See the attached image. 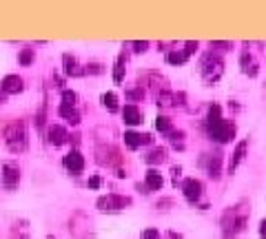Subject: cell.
<instances>
[{"instance_id": "1", "label": "cell", "mask_w": 266, "mask_h": 239, "mask_svg": "<svg viewBox=\"0 0 266 239\" xmlns=\"http://www.w3.org/2000/svg\"><path fill=\"white\" fill-rule=\"evenodd\" d=\"M249 215H250V206L246 202H240L235 206L226 208L224 215H222V233H224L226 239L240 235L242 230L246 228V222H249Z\"/></svg>"}, {"instance_id": "2", "label": "cell", "mask_w": 266, "mask_h": 239, "mask_svg": "<svg viewBox=\"0 0 266 239\" xmlns=\"http://www.w3.org/2000/svg\"><path fill=\"white\" fill-rule=\"evenodd\" d=\"M200 73H202L204 82L215 84L222 78V73H224V60L219 56H215V53H206L202 58V62H200Z\"/></svg>"}, {"instance_id": "3", "label": "cell", "mask_w": 266, "mask_h": 239, "mask_svg": "<svg viewBox=\"0 0 266 239\" xmlns=\"http://www.w3.org/2000/svg\"><path fill=\"white\" fill-rule=\"evenodd\" d=\"M5 142L9 146V151L20 153L27 149V131L22 122H11L5 129Z\"/></svg>"}, {"instance_id": "4", "label": "cell", "mask_w": 266, "mask_h": 239, "mask_svg": "<svg viewBox=\"0 0 266 239\" xmlns=\"http://www.w3.org/2000/svg\"><path fill=\"white\" fill-rule=\"evenodd\" d=\"M206 133H209V137L215 140L218 144H226V142H231L235 135V124H231L226 120H219L215 124H206Z\"/></svg>"}, {"instance_id": "5", "label": "cell", "mask_w": 266, "mask_h": 239, "mask_svg": "<svg viewBox=\"0 0 266 239\" xmlns=\"http://www.w3.org/2000/svg\"><path fill=\"white\" fill-rule=\"evenodd\" d=\"M131 199L129 197H122V195H115V193H109L107 197H100L98 199V208L102 213H113V210H122L125 206H129Z\"/></svg>"}, {"instance_id": "6", "label": "cell", "mask_w": 266, "mask_h": 239, "mask_svg": "<svg viewBox=\"0 0 266 239\" xmlns=\"http://www.w3.org/2000/svg\"><path fill=\"white\" fill-rule=\"evenodd\" d=\"M0 179L7 188H16L18 182H20V168L16 164H11V162L0 164Z\"/></svg>"}, {"instance_id": "7", "label": "cell", "mask_w": 266, "mask_h": 239, "mask_svg": "<svg viewBox=\"0 0 266 239\" xmlns=\"http://www.w3.org/2000/svg\"><path fill=\"white\" fill-rule=\"evenodd\" d=\"M182 193H184V197H187L188 202L195 204L200 197H202V184H200V179H195V177H188V179H184Z\"/></svg>"}, {"instance_id": "8", "label": "cell", "mask_w": 266, "mask_h": 239, "mask_svg": "<svg viewBox=\"0 0 266 239\" xmlns=\"http://www.w3.org/2000/svg\"><path fill=\"white\" fill-rule=\"evenodd\" d=\"M63 164H64V168H67L71 175H78V173L84 171V157L80 155L78 151H71L69 155H64Z\"/></svg>"}, {"instance_id": "9", "label": "cell", "mask_w": 266, "mask_h": 239, "mask_svg": "<svg viewBox=\"0 0 266 239\" xmlns=\"http://www.w3.org/2000/svg\"><path fill=\"white\" fill-rule=\"evenodd\" d=\"M0 89L5 91V93H9V95H16V93H20L22 89H25V84H22V78L20 75H5V80H2V84H0Z\"/></svg>"}, {"instance_id": "10", "label": "cell", "mask_w": 266, "mask_h": 239, "mask_svg": "<svg viewBox=\"0 0 266 239\" xmlns=\"http://www.w3.org/2000/svg\"><path fill=\"white\" fill-rule=\"evenodd\" d=\"M47 137H49V144L60 146V144H64V142L69 140V133H67V129H64V126L53 124V126H49Z\"/></svg>"}, {"instance_id": "11", "label": "cell", "mask_w": 266, "mask_h": 239, "mask_svg": "<svg viewBox=\"0 0 266 239\" xmlns=\"http://www.w3.org/2000/svg\"><path fill=\"white\" fill-rule=\"evenodd\" d=\"M246 151H249V142L246 140H242L240 144L235 146V151H233V155H231V162H229V173H235V168L242 164V160L246 157Z\"/></svg>"}, {"instance_id": "12", "label": "cell", "mask_w": 266, "mask_h": 239, "mask_svg": "<svg viewBox=\"0 0 266 239\" xmlns=\"http://www.w3.org/2000/svg\"><path fill=\"white\" fill-rule=\"evenodd\" d=\"M63 64H64V73L71 75V78H80V75H84V69L80 67L78 60H76L71 53H64L63 56Z\"/></svg>"}, {"instance_id": "13", "label": "cell", "mask_w": 266, "mask_h": 239, "mask_svg": "<svg viewBox=\"0 0 266 239\" xmlns=\"http://www.w3.org/2000/svg\"><path fill=\"white\" fill-rule=\"evenodd\" d=\"M122 118H125V122L129 126H138L142 122V113L136 104H126L125 109H122Z\"/></svg>"}, {"instance_id": "14", "label": "cell", "mask_w": 266, "mask_h": 239, "mask_svg": "<svg viewBox=\"0 0 266 239\" xmlns=\"http://www.w3.org/2000/svg\"><path fill=\"white\" fill-rule=\"evenodd\" d=\"M240 62H242V71H244L249 78H255V75H257V62L253 60V56H250L249 51L242 53V60H240Z\"/></svg>"}, {"instance_id": "15", "label": "cell", "mask_w": 266, "mask_h": 239, "mask_svg": "<svg viewBox=\"0 0 266 239\" xmlns=\"http://www.w3.org/2000/svg\"><path fill=\"white\" fill-rule=\"evenodd\" d=\"M219 166H222V155H219V153L209 155V160H206V173H209L213 179L219 177Z\"/></svg>"}, {"instance_id": "16", "label": "cell", "mask_w": 266, "mask_h": 239, "mask_svg": "<svg viewBox=\"0 0 266 239\" xmlns=\"http://www.w3.org/2000/svg\"><path fill=\"white\" fill-rule=\"evenodd\" d=\"M164 160H167V151H164V149H160V146L151 149V151L144 155V162H146V164H162Z\"/></svg>"}, {"instance_id": "17", "label": "cell", "mask_w": 266, "mask_h": 239, "mask_svg": "<svg viewBox=\"0 0 266 239\" xmlns=\"http://www.w3.org/2000/svg\"><path fill=\"white\" fill-rule=\"evenodd\" d=\"M125 71H126V56L120 53V56H118V62H115V69H113V82L115 84H120L122 80H125Z\"/></svg>"}, {"instance_id": "18", "label": "cell", "mask_w": 266, "mask_h": 239, "mask_svg": "<svg viewBox=\"0 0 266 239\" xmlns=\"http://www.w3.org/2000/svg\"><path fill=\"white\" fill-rule=\"evenodd\" d=\"M58 113H60V118L69 120L71 124H78L80 122V113L76 111V106H64V104H60V109H58Z\"/></svg>"}, {"instance_id": "19", "label": "cell", "mask_w": 266, "mask_h": 239, "mask_svg": "<svg viewBox=\"0 0 266 239\" xmlns=\"http://www.w3.org/2000/svg\"><path fill=\"white\" fill-rule=\"evenodd\" d=\"M162 184H164V179H162V175L157 171H149L146 173V188H151V191H160Z\"/></svg>"}, {"instance_id": "20", "label": "cell", "mask_w": 266, "mask_h": 239, "mask_svg": "<svg viewBox=\"0 0 266 239\" xmlns=\"http://www.w3.org/2000/svg\"><path fill=\"white\" fill-rule=\"evenodd\" d=\"M125 144L129 146V149H138V146L144 144V135H140V133H136V131H126L125 133Z\"/></svg>"}, {"instance_id": "21", "label": "cell", "mask_w": 266, "mask_h": 239, "mask_svg": "<svg viewBox=\"0 0 266 239\" xmlns=\"http://www.w3.org/2000/svg\"><path fill=\"white\" fill-rule=\"evenodd\" d=\"M102 104H105V109H109L111 113H115V111L120 109V106H118V95L115 93H102Z\"/></svg>"}, {"instance_id": "22", "label": "cell", "mask_w": 266, "mask_h": 239, "mask_svg": "<svg viewBox=\"0 0 266 239\" xmlns=\"http://www.w3.org/2000/svg\"><path fill=\"white\" fill-rule=\"evenodd\" d=\"M188 60V56L184 51H169L167 53V62L169 64H177V67H180V64H184Z\"/></svg>"}, {"instance_id": "23", "label": "cell", "mask_w": 266, "mask_h": 239, "mask_svg": "<svg viewBox=\"0 0 266 239\" xmlns=\"http://www.w3.org/2000/svg\"><path fill=\"white\" fill-rule=\"evenodd\" d=\"M175 100H177V95H171V93H167V91H162L160 95H157V106H173L175 104Z\"/></svg>"}, {"instance_id": "24", "label": "cell", "mask_w": 266, "mask_h": 239, "mask_svg": "<svg viewBox=\"0 0 266 239\" xmlns=\"http://www.w3.org/2000/svg\"><path fill=\"white\" fill-rule=\"evenodd\" d=\"M219 120H222V109H219V104H211L206 122H209V124H215V122H219Z\"/></svg>"}, {"instance_id": "25", "label": "cell", "mask_w": 266, "mask_h": 239, "mask_svg": "<svg viewBox=\"0 0 266 239\" xmlns=\"http://www.w3.org/2000/svg\"><path fill=\"white\" fill-rule=\"evenodd\" d=\"M33 58H36V53H33V49H22L20 56H18V60H20L22 67H29V64L33 62Z\"/></svg>"}, {"instance_id": "26", "label": "cell", "mask_w": 266, "mask_h": 239, "mask_svg": "<svg viewBox=\"0 0 266 239\" xmlns=\"http://www.w3.org/2000/svg\"><path fill=\"white\" fill-rule=\"evenodd\" d=\"M76 93H73V91H69V89H64L63 91V104L64 106H76Z\"/></svg>"}, {"instance_id": "27", "label": "cell", "mask_w": 266, "mask_h": 239, "mask_svg": "<svg viewBox=\"0 0 266 239\" xmlns=\"http://www.w3.org/2000/svg\"><path fill=\"white\" fill-rule=\"evenodd\" d=\"M156 129L157 131H171V122H169V118L157 115V118H156Z\"/></svg>"}, {"instance_id": "28", "label": "cell", "mask_w": 266, "mask_h": 239, "mask_svg": "<svg viewBox=\"0 0 266 239\" xmlns=\"http://www.w3.org/2000/svg\"><path fill=\"white\" fill-rule=\"evenodd\" d=\"M182 137H184L182 131H169V140H171L175 146H180V149H182Z\"/></svg>"}, {"instance_id": "29", "label": "cell", "mask_w": 266, "mask_h": 239, "mask_svg": "<svg viewBox=\"0 0 266 239\" xmlns=\"http://www.w3.org/2000/svg\"><path fill=\"white\" fill-rule=\"evenodd\" d=\"M142 239H162V237H160V230L146 228V230H142Z\"/></svg>"}, {"instance_id": "30", "label": "cell", "mask_w": 266, "mask_h": 239, "mask_svg": "<svg viewBox=\"0 0 266 239\" xmlns=\"http://www.w3.org/2000/svg\"><path fill=\"white\" fill-rule=\"evenodd\" d=\"M87 186H89V188H94V191H95V188H100V186H102V177H100V175H94V177H89Z\"/></svg>"}, {"instance_id": "31", "label": "cell", "mask_w": 266, "mask_h": 239, "mask_svg": "<svg viewBox=\"0 0 266 239\" xmlns=\"http://www.w3.org/2000/svg\"><path fill=\"white\" fill-rule=\"evenodd\" d=\"M131 47H133V51L136 53H142V51H146V47H149V42H131Z\"/></svg>"}, {"instance_id": "32", "label": "cell", "mask_w": 266, "mask_h": 239, "mask_svg": "<svg viewBox=\"0 0 266 239\" xmlns=\"http://www.w3.org/2000/svg\"><path fill=\"white\" fill-rule=\"evenodd\" d=\"M184 53H187V56H191V53H195V49H198V42H193V40H187L184 42Z\"/></svg>"}, {"instance_id": "33", "label": "cell", "mask_w": 266, "mask_h": 239, "mask_svg": "<svg viewBox=\"0 0 266 239\" xmlns=\"http://www.w3.org/2000/svg\"><path fill=\"white\" fill-rule=\"evenodd\" d=\"M84 73H102V64L94 62V64H87V69H84Z\"/></svg>"}, {"instance_id": "34", "label": "cell", "mask_w": 266, "mask_h": 239, "mask_svg": "<svg viewBox=\"0 0 266 239\" xmlns=\"http://www.w3.org/2000/svg\"><path fill=\"white\" fill-rule=\"evenodd\" d=\"M218 47V49H229L231 42H222V40H211V49Z\"/></svg>"}, {"instance_id": "35", "label": "cell", "mask_w": 266, "mask_h": 239, "mask_svg": "<svg viewBox=\"0 0 266 239\" xmlns=\"http://www.w3.org/2000/svg\"><path fill=\"white\" fill-rule=\"evenodd\" d=\"M171 173H173V184L177 186V179H180V173H182V168H180V166H173Z\"/></svg>"}, {"instance_id": "36", "label": "cell", "mask_w": 266, "mask_h": 239, "mask_svg": "<svg viewBox=\"0 0 266 239\" xmlns=\"http://www.w3.org/2000/svg\"><path fill=\"white\" fill-rule=\"evenodd\" d=\"M260 237L266 239V219H262L260 222Z\"/></svg>"}, {"instance_id": "37", "label": "cell", "mask_w": 266, "mask_h": 239, "mask_svg": "<svg viewBox=\"0 0 266 239\" xmlns=\"http://www.w3.org/2000/svg\"><path fill=\"white\" fill-rule=\"evenodd\" d=\"M47 239H56V237H51V235H49V237H47Z\"/></svg>"}]
</instances>
